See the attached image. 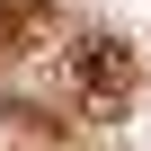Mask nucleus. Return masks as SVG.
I'll use <instances>...</instances> for the list:
<instances>
[{"label":"nucleus","mask_w":151,"mask_h":151,"mask_svg":"<svg viewBox=\"0 0 151 151\" xmlns=\"http://www.w3.org/2000/svg\"><path fill=\"white\" fill-rule=\"evenodd\" d=\"M62 80L80 89L89 116H124V107H133V45H116V36H80L71 62H62Z\"/></svg>","instance_id":"nucleus-1"}]
</instances>
